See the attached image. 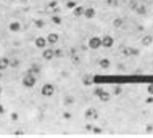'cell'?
I'll use <instances>...</instances> for the list:
<instances>
[{
  "mask_svg": "<svg viewBox=\"0 0 153 138\" xmlns=\"http://www.w3.org/2000/svg\"><path fill=\"white\" fill-rule=\"evenodd\" d=\"M40 95L45 96V98L53 96V95H55V85H53V84H44L42 88H40Z\"/></svg>",
  "mask_w": 153,
  "mask_h": 138,
  "instance_id": "6da1fadb",
  "label": "cell"
},
{
  "mask_svg": "<svg viewBox=\"0 0 153 138\" xmlns=\"http://www.w3.org/2000/svg\"><path fill=\"white\" fill-rule=\"evenodd\" d=\"M37 75H34V74H31V72H28V74L23 77V85H24L26 88H32L34 85H36V82H37Z\"/></svg>",
  "mask_w": 153,
  "mask_h": 138,
  "instance_id": "7a4b0ae2",
  "label": "cell"
},
{
  "mask_svg": "<svg viewBox=\"0 0 153 138\" xmlns=\"http://www.w3.org/2000/svg\"><path fill=\"white\" fill-rule=\"evenodd\" d=\"M102 47V37H90L89 39V48H92V50H98V48Z\"/></svg>",
  "mask_w": 153,
  "mask_h": 138,
  "instance_id": "3957f363",
  "label": "cell"
},
{
  "mask_svg": "<svg viewBox=\"0 0 153 138\" xmlns=\"http://www.w3.org/2000/svg\"><path fill=\"white\" fill-rule=\"evenodd\" d=\"M84 117H86L87 120H95L98 117V111L95 108H87L86 112H84Z\"/></svg>",
  "mask_w": 153,
  "mask_h": 138,
  "instance_id": "277c9868",
  "label": "cell"
},
{
  "mask_svg": "<svg viewBox=\"0 0 153 138\" xmlns=\"http://www.w3.org/2000/svg\"><path fill=\"white\" fill-rule=\"evenodd\" d=\"M42 58L45 61H50V60H53L55 58V50L53 48H44V51H42Z\"/></svg>",
  "mask_w": 153,
  "mask_h": 138,
  "instance_id": "5b68a950",
  "label": "cell"
},
{
  "mask_svg": "<svg viewBox=\"0 0 153 138\" xmlns=\"http://www.w3.org/2000/svg\"><path fill=\"white\" fill-rule=\"evenodd\" d=\"M113 45H114V39L111 36H103V37H102V47L111 48Z\"/></svg>",
  "mask_w": 153,
  "mask_h": 138,
  "instance_id": "8992f818",
  "label": "cell"
},
{
  "mask_svg": "<svg viewBox=\"0 0 153 138\" xmlns=\"http://www.w3.org/2000/svg\"><path fill=\"white\" fill-rule=\"evenodd\" d=\"M45 39H47V45H55V43L60 40V36L56 32H50Z\"/></svg>",
  "mask_w": 153,
  "mask_h": 138,
  "instance_id": "52a82bcc",
  "label": "cell"
},
{
  "mask_svg": "<svg viewBox=\"0 0 153 138\" xmlns=\"http://www.w3.org/2000/svg\"><path fill=\"white\" fill-rule=\"evenodd\" d=\"M122 53H124V56H137V55H139V48H134V47L122 48Z\"/></svg>",
  "mask_w": 153,
  "mask_h": 138,
  "instance_id": "ba28073f",
  "label": "cell"
},
{
  "mask_svg": "<svg viewBox=\"0 0 153 138\" xmlns=\"http://www.w3.org/2000/svg\"><path fill=\"white\" fill-rule=\"evenodd\" d=\"M34 43H36L37 48H40V50H44V48L47 47V39L45 37H36V40H34Z\"/></svg>",
  "mask_w": 153,
  "mask_h": 138,
  "instance_id": "9c48e42d",
  "label": "cell"
},
{
  "mask_svg": "<svg viewBox=\"0 0 153 138\" xmlns=\"http://www.w3.org/2000/svg\"><path fill=\"white\" fill-rule=\"evenodd\" d=\"M97 96H98V100H100V101H103V103L110 101V98H111V95H110V93H108V92H105L103 88H102V90H100V93H98Z\"/></svg>",
  "mask_w": 153,
  "mask_h": 138,
  "instance_id": "30bf717a",
  "label": "cell"
},
{
  "mask_svg": "<svg viewBox=\"0 0 153 138\" xmlns=\"http://www.w3.org/2000/svg\"><path fill=\"white\" fill-rule=\"evenodd\" d=\"M8 29L11 31V32H19V31H21V23L19 21H11L10 26H8Z\"/></svg>",
  "mask_w": 153,
  "mask_h": 138,
  "instance_id": "8fae6325",
  "label": "cell"
},
{
  "mask_svg": "<svg viewBox=\"0 0 153 138\" xmlns=\"http://www.w3.org/2000/svg\"><path fill=\"white\" fill-rule=\"evenodd\" d=\"M40 71H42L40 64L34 63V64H31V68H29V71H28V72H31V74H34V75H39V74H40Z\"/></svg>",
  "mask_w": 153,
  "mask_h": 138,
  "instance_id": "7c38bea8",
  "label": "cell"
},
{
  "mask_svg": "<svg viewBox=\"0 0 153 138\" xmlns=\"http://www.w3.org/2000/svg\"><path fill=\"white\" fill-rule=\"evenodd\" d=\"M134 11L137 13V15L144 16V15H147V6H145V5H142V3H139V5L134 8Z\"/></svg>",
  "mask_w": 153,
  "mask_h": 138,
  "instance_id": "4fadbf2b",
  "label": "cell"
},
{
  "mask_svg": "<svg viewBox=\"0 0 153 138\" xmlns=\"http://www.w3.org/2000/svg\"><path fill=\"white\" fill-rule=\"evenodd\" d=\"M84 18H87V19H92V18H94V16H95V8H92V6H90V8H84Z\"/></svg>",
  "mask_w": 153,
  "mask_h": 138,
  "instance_id": "5bb4252c",
  "label": "cell"
},
{
  "mask_svg": "<svg viewBox=\"0 0 153 138\" xmlns=\"http://www.w3.org/2000/svg\"><path fill=\"white\" fill-rule=\"evenodd\" d=\"M98 66H100L102 69H108L111 66V61L108 60V58H102V60L98 61Z\"/></svg>",
  "mask_w": 153,
  "mask_h": 138,
  "instance_id": "9a60e30c",
  "label": "cell"
},
{
  "mask_svg": "<svg viewBox=\"0 0 153 138\" xmlns=\"http://www.w3.org/2000/svg\"><path fill=\"white\" fill-rule=\"evenodd\" d=\"M6 68H10V60L8 58H0V71H5Z\"/></svg>",
  "mask_w": 153,
  "mask_h": 138,
  "instance_id": "2e32d148",
  "label": "cell"
},
{
  "mask_svg": "<svg viewBox=\"0 0 153 138\" xmlns=\"http://www.w3.org/2000/svg\"><path fill=\"white\" fill-rule=\"evenodd\" d=\"M153 43V37L152 36H144L142 37V45L144 47H148V45H152Z\"/></svg>",
  "mask_w": 153,
  "mask_h": 138,
  "instance_id": "e0dca14e",
  "label": "cell"
},
{
  "mask_svg": "<svg viewBox=\"0 0 153 138\" xmlns=\"http://www.w3.org/2000/svg\"><path fill=\"white\" fill-rule=\"evenodd\" d=\"M73 15L76 16V18L82 16V15H84V8H82V6H74V11H73Z\"/></svg>",
  "mask_w": 153,
  "mask_h": 138,
  "instance_id": "ac0fdd59",
  "label": "cell"
},
{
  "mask_svg": "<svg viewBox=\"0 0 153 138\" xmlns=\"http://www.w3.org/2000/svg\"><path fill=\"white\" fill-rule=\"evenodd\" d=\"M63 101H64V105H66V106H71V105H74V96L73 95H66Z\"/></svg>",
  "mask_w": 153,
  "mask_h": 138,
  "instance_id": "d6986e66",
  "label": "cell"
},
{
  "mask_svg": "<svg viewBox=\"0 0 153 138\" xmlns=\"http://www.w3.org/2000/svg\"><path fill=\"white\" fill-rule=\"evenodd\" d=\"M34 26H36L37 29H42V27H45V21H44V19H36V21H34Z\"/></svg>",
  "mask_w": 153,
  "mask_h": 138,
  "instance_id": "ffe728a7",
  "label": "cell"
},
{
  "mask_svg": "<svg viewBox=\"0 0 153 138\" xmlns=\"http://www.w3.org/2000/svg\"><path fill=\"white\" fill-rule=\"evenodd\" d=\"M107 5H108V6H113V8H116V6L119 5V0H107Z\"/></svg>",
  "mask_w": 153,
  "mask_h": 138,
  "instance_id": "44dd1931",
  "label": "cell"
},
{
  "mask_svg": "<svg viewBox=\"0 0 153 138\" xmlns=\"http://www.w3.org/2000/svg\"><path fill=\"white\" fill-rule=\"evenodd\" d=\"M122 24H124V21H122L121 18H116V19L113 21V26H114V27H122Z\"/></svg>",
  "mask_w": 153,
  "mask_h": 138,
  "instance_id": "7402d4cb",
  "label": "cell"
},
{
  "mask_svg": "<svg viewBox=\"0 0 153 138\" xmlns=\"http://www.w3.org/2000/svg\"><path fill=\"white\" fill-rule=\"evenodd\" d=\"M10 68H19V60H10Z\"/></svg>",
  "mask_w": 153,
  "mask_h": 138,
  "instance_id": "603a6c76",
  "label": "cell"
},
{
  "mask_svg": "<svg viewBox=\"0 0 153 138\" xmlns=\"http://www.w3.org/2000/svg\"><path fill=\"white\" fill-rule=\"evenodd\" d=\"M113 93H114V95H119V93H122V87H121V85H114Z\"/></svg>",
  "mask_w": 153,
  "mask_h": 138,
  "instance_id": "cb8c5ba5",
  "label": "cell"
},
{
  "mask_svg": "<svg viewBox=\"0 0 153 138\" xmlns=\"http://www.w3.org/2000/svg\"><path fill=\"white\" fill-rule=\"evenodd\" d=\"M139 5V0H131V3H129V6H131V10H134L135 6Z\"/></svg>",
  "mask_w": 153,
  "mask_h": 138,
  "instance_id": "d4e9b609",
  "label": "cell"
},
{
  "mask_svg": "<svg viewBox=\"0 0 153 138\" xmlns=\"http://www.w3.org/2000/svg\"><path fill=\"white\" fill-rule=\"evenodd\" d=\"M52 21L55 23V24H60L61 23V18H60V16H56V15H53L52 16Z\"/></svg>",
  "mask_w": 153,
  "mask_h": 138,
  "instance_id": "484cf974",
  "label": "cell"
},
{
  "mask_svg": "<svg viewBox=\"0 0 153 138\" xmlns=\"http://www.w3.org/2000/svg\"><path fill=\"white\" fill-rule=\"evenodd\" d=\"M92 132H94L95 135H100V133H102V129H100V127H92Z\"/></svg>",
  "mask_w": 153,
  "mask_h": 138,
  "instance_id": "4316f807",
  "label": "cell"
},
{
  "mask_svg": "<svg viewBox=\"0 0 153 138\" xmlns=\"http://www.w3.org/2000/svg\"><path fill=\"white\" fill-rule=\"evenodd\" d=\"M63 50H55V58H63Z\"/></svg>",
  "mask_w": 153,
  "mask_h": 138,
  "instance_id": "83f0119b",
  "label": "cell"
},
{
  "mask_svg": "<svg viewBox=\"0 0 153 138\" xmlns=\"http://www.w3.org/2000/svg\"><path fill=\"white\" fill-rule=\"evenodd\" d=\"M145 132H147V133H152V132H153V125H152V124H148V125H147Z\"/></svg>",
  "mask_w": 153,
  "mask_h": 138,
  "instance_id": "f1b7e54d",
  "label": "cell"
},
{
  "mask_svg": "<svg viewBox=\"0 0 153 138\" xmlns=\"http://www.w3.org/2000/svg\"><path fill=\"white\" fill-rule=\"evenodd\" d=\"M84 84H86V85H90V77H89V75H86V77H84Z\"/></svg>",
  "mask_w": 153,
  "mask_h": 138,
  "instance_id": "f546056e",
  "label": "cell"
},
{
  "mask_svg": "<svg viewBox=\"0 0 153 138\" xmlns=\"http://www.w3.org/2000/svg\"><path fill=\"white\" fill-rule=\"evenodd\" d=\"M147 92L150 93V95H153V84H150V85L147 87Z\"/></svg>",
  "mask_w": 153,
  "mask_h": 138,
  "instance_id": "4dcf8cb0",
  "label": "cell"
},
{
  "mask_svg": "<svg viewBox=\"0 0 153 138\" xmlns=\"http://www.w3.org/2000/svg\"><path fill=\"white\" fill-rule=\"evenodd\" d=\"M63 117H64V119H68V120H69V119H71V114H69V112H64Z\"/></svg>",
  "mask_w": 153,
  "mask_h": 138,
  "instance_id": "1f68e13d",
  "label": "cell"
},
{
  "mask_svg": "<svg viewBox=\"0 0 153 138\" xmlns=\"http://www.w3.org/2000/svg\"><path fill=\"white\" fill-rule=\"evenodd\" d=\"M11 120H18V114H16V112H13V114H11Z\"/></svg>",
  "mask_w": 153,
  "mask_h": 138,
  "instance_id": "d6a6232c",
  "label": "cell"
},
{
  "mask_svg": "<svg viewBox=\"0 0 153 138\" xmlns=\"http://www.w3.org/2000/svg\"><path fill=\"white\" fill-rule=\"evenodd\" d=\"M68 6H69V8H74V6H76V3H74V2H68Z\"/></svg>",
  "mask_w": 153,
  "mask_h": 138,
  "instance_id": "836d02e7",
  "label": "cell"
},
{
  "mask_svg": "<svg viewBox=\"0 0 153 138\" xmlns=\"http://www.w3.org/2000/svg\"><path fill=\"white\" fill-rule=\"evenodd\" d=\"M49 6H50V8H53V6H56V2H52V3H49Z\"/></svg>",
  "mask_w": 153,
  "mask_h": 138,
  "instance_id": "e575fe53",
  "label": "cell"
},
{
  "mask_svg": "<svg viewBox=\"0 0 153 138\" xmlns=\"http://www.w3.org/2000/svg\"><path fill=\"white\" fill-rule=\"evenodd\" d=\"M3 112H5V108H3L2 105H0V114H3Z\"/></svg>",
  "mask_w": 153,
  "mask_h": 138,
  "instance_id": "d590c367",
  "label": "cell"
},
{
  "mask_svg": "<svg viewBox=\"0 0 153 138\" xmlns=\"http://www.w3.org/2000/svg\"><path fill=\"white\" fill-rule=\"evenodd\" d=\"M86 130H90V132H92V125H90V124H87V125H86Z\"/></svg>",
  "mask_w": 153,
  "mask_h": 138,
  "instance_id": "8d00e7d4",
  "label": "cell"
},
{
  "mask_svg": "<svg viewBox=\"0 0 153 138\" xmlns=\"http://www.w3.org/2000/svg\"><path fill=\"white\" fill-rule=\"evenodd\" d=\"M21 2H29V0H21Z\"/></svg>",
  "mask_w": 153,
  "mask_h": 138,
  "instance_id": "74e56055",
  "label": "cell"
}]
</instances>
